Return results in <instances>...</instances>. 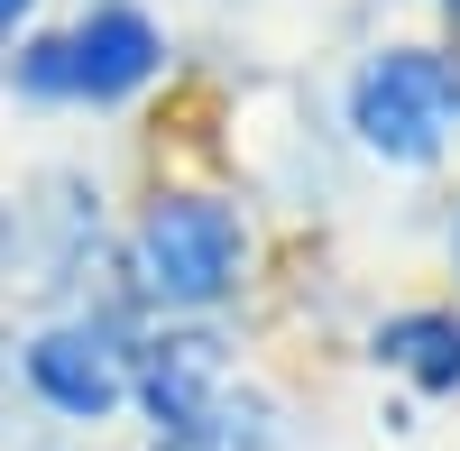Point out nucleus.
Segmentation results:
<instances>
[{"label":"nucleus","mask_w":460,"mask_h":451,"mask_svg":"<svg viewBox=\"0 0 460 451\" xmlns=\"http://www.w3.org/2000/svg\"><path fill=\"white\" fill-rule=\"evenodd\" d=\"M28 387L47 405H65V415H111L120 387H129V368H120V350H111L102 332L65 323V332H37L28 341Z\"/></svg>","instance_id":"4"},{"label":"nucleus","mask_w":460,"mask_h":451,"mask_svg":"<svg viewBox=\"0 0 460 451\" xmlns=\"http://www.w3.org/2000/svg\"><path fill=\"white\" fill-rule=\"evenodd\" d=\"M157 74V28L138 10H93L74 37H37L19 56L28 93H74V102H120Z\"/></svg>","instance_id":"2"},{"label":"nucleus","mask_w":460,"mask_h":451,"mask_svg":"<svg viewBox=\"0 0 460 451\" xmlns=\"http://www.w3.org/2000/svg\"><path fill=\"white\" fill-rule=\"evenodd\" d=\"M451 10H460V0H451Z\"/></svg>","instance_id":"7"},{"label":"nucleus","mask_w":460,"mask_h":451,"mask_svg":"<svg viewBox=\"0 0 460 451\" xmlns=\"http://www.w3.org/2000/svg\"><path fill=\"white\" fill-rule=\"evenodd\" d=\"M377 359L405 368L414 387H460V323L451 314H396L377 332Z\"/></svg>","instance_id":"5"},{"label":"nucleus","mask_w":460,"mask_h":451,"mask_svg":"<svg viewBox=\"0 0 460 451\" xmlns=\"http://www.w3.org/2000/svg\"><path fill=\"white\" fill-rule=\"evenodd\" d=\"M451 120H460V65L433 56V47H396V56H377L350 84V129L377 157H396V166L442 157Z\"/></svg>","instance_id":"1"},{"label":"nucleus","mask_w":460,"mask_h":451,"mask_svg":"<svg viewBox=\"0 0 460 451\" xmlns=\"http://www.w3.org/2000/svg\"><path fill=\"white\" fill-rule=\"evenodd\" d=\"M19 10H28V0H0V28H19Z\"/></svg>","instance_id":"6"},{"label":"nucleus","mask_w":460,"mask_h":451,"mask_svg":"<svg viewBox=\"0 0 460 451\" xmlns=\"http://www.w3.org/2000/svg\"><path fill=\"white\" fill-rule=\"evenodd\" d=\"M138 268L166 305H221L240 277V221L212 194H166L138 231Z\"/></svg>","instance_id":"3"}]
</instances>
